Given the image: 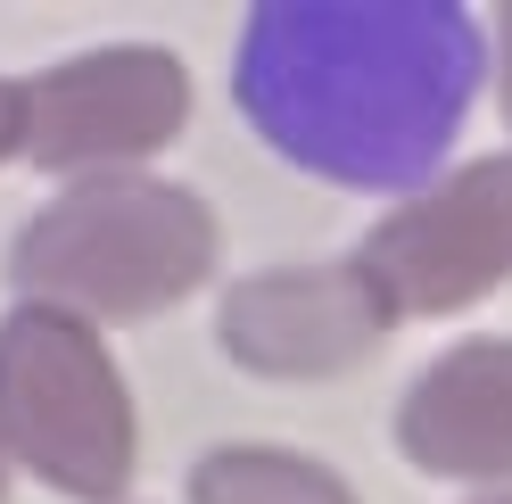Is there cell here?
Masks as SVG:
<instances>
[{
	"label": "cell",
	"mask_w": 512,
	"mask_h": 504,
	"mask_svg": "<svg viewBox=\"0 0 512 504\" xmlns=\"http://www.w3.org/2000/svg\"><path fill=\"white\" fill-rule=\"evenodd\" d=\"M215 207L157 174L67 182L9 248L17 306H50L75 323H141L182 306L215 273Z\"/></svg>",
	"instance_id": "cell-1"
},
{
	"label": "cell",
	"mask_w": 512,
	"mask_h": 504,
	"mask_svg": "<svg viewBox=\"0 0 512 504\" xmlns=\"http://www.w3.org/2000/svg\"><path fill=\"white\" fill-rule=\"evenodd\" d=\"M0 463L75 504H116L141 463V414L108 339L50 306L0 314Z\"/></svg>",
	"instance_id": "cell-2"
},
{
	"label": "cell",
	"mask_w": 512,
	"mask_h": 504,
	"mask_svg": "<svg viewBox=\"0 0 512 504\" xmlns=\"http://www.w3.org/2000/svg\"><path fill=\"white\" fill-rule=\"evenodd\" d=\"M17 108H25L17 157H34L42 174H67V182H108V174H141L182 133L190 75L157 42H100L42 67L34 83H17Z\"/></svg>",
	"instance_id": "cell-3"
},
{
	"label": "cell",
	"mask_w": 512,
	"mask_h": 504,
	"mask_svg": "<svg viewBox=\"0 0 512 504\" xmlns=\"http://www.w3.org/2000/svg\"><path fill=\"white\" fill-rule=\"evenodd\" d=\"M356 273L397 314H463L512 281V157H471L463 174L397 199L356 248Z\"/></svg>",
	"instance_id": "cell-4"
},
{
	"label": "cell",
	"mask_w": 512,
	"mask_h": 504,
	"mask_svg": "<svg viewBox=\"0 0 512 504\" xmlns=\"http://www.w3.org/2000/svg\"><path fill=\"white\" fill-rule=\"evenodd\" d=\"M389 331L380 290L347 265H273L223 290L215 306V339L240 372L265 381H331V372L364 364Z\"/></svg>",
	"instance_id": "cell-5"
},
{
	"label": "cell",
	"mask_w": 512,
	"mask_h": 504,
	"mask_svg": "<svg viewBox=\"0 0 512 504\" xmlns=\"http://www.w3.org/2000/svg\"><path fill=\"white\" fill-rule=\"evenodd\" d=\"M397 447L438 480H512V339L446 348L397 405Z\"/></svg>",
	"instance_id": "cell-6"
},
{
	"label": "cell",
	"mask_w": 512,
	"mask_h": 504,
	"mask_svg": "<svg viewBox=\"0 0 512 504\" xmlns=\"http://www.w3.org/2000/svg\"><path fill=\"white\" fill-rule=\"evenodd\" d=\"M190 504H356V488L290 447H215L190 463Z\"/></svg>",
	"instance_id": "cell-7"
},
{
	"label": "cell",
	"mask_w": 512,
	"mask_h": 504,
	"mask_svg": "<svg viewBox=\"0 0 512 504\" xmlns=\"http://www.w3.org/2000/svg\"><path fill=\"white\" fill-rule=\"evenodd\" d=\"M496 108L512 124V9H496Z\"/></svg>",
	"instance_id": "cell-8"
},
{
	"label": "cell",
	"mask_w": 512,
	"mask_h": 504,
	"mask_svg": "<svg viewBox=\"0 0 512 504\" xmlns=\"http://www.w3.org/2000/svg\"><path fill=\"white\" fill-rule=\"evenodd\" d=\"M25 149V108H17V83H0V157Z\"/></svg>",
	"instance_id": "cell-9"
},
{
	"label": "cell",
	"mask_w": 512,
	"mask_h": 504,
	"mask_svg": "<svg viewBox=\"0 0 512 504\" xmlns=\"http://www.w3.org/2000/svg\"><path fill=\"white\" fill-rule=\"evenodd\" d=\"M479 504H512V488H504V496H479Z\"/></svg>",
	"instance_id": "cell-10"
},
{
	"label": "cell",
	"mask_w": 512,
	"mask_h": 504,
	"mask_svg": "<svg viewBox=\"0 0 512 504\" xmlns=\"http://www.w3.org/2000/svg\"><path fill=\"white\" fill-rule=\"evenodd\" d=\"M0 496H9V463H0Z\"/></svg>",
	"instance_id": "cell-11"
}]
</instances>
